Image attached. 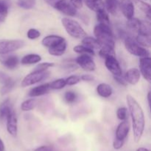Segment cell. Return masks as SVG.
I'll return each mask as SVG.
<instances>
[{
    "label": "cell",
    "instance_id": "1",
    "mask_svg": "<svg viewBox=\"0 0 151 151\" xmlns=\"http://www.w3.org/2000/svg\"><path fill=\"white\" fill-rule=\"evenodd\" d=\"M127 104L129 109L130 115L132 120L133 132L135 142H139L143 135L145 130V115L139 103L131 95H127Z\"/></svg>",
    "mask_w": 151,
    "mask_h": 151
},
{
    "label": "cell",
    "instance_id": "2",
    "mask_svg": "<svg viewBox=\"0 0 151 151\" xmlns=\"http://www.w3.org/2000/svg\"><path fill=\"white\" fill-rule=\"evenodd\" d=\"M94 34L101 46H109L115 48L114 35L110 25L98 23L94 27Z\"/></svg>",
    "mask_w": 151,
    "mask_h": 151
},
{
    "label": "cell",
    "instance_id": "3",
    "mask_svg": "<svg viewBox=\"0 0 151 151\" xmlns=\"http://www.w3.org/2000/svg\"><path fill=\"white\" fill-rule=\"evenodd\" d=\"M61 23L66 29V32L72 38L83 39L87 35V33L81 27V25L74 19L66 17L63 18L61 19Z\"/></svg>",
    "mask_w": 151,
    "mask_h": 151
},
{
    "label": "cell",
    "instance_id": "4",
    "mask_svg": "<svg viewBox=\"0 0 151 151\" xmlns=\"http://www.w3.org/2000/svg\"><path fill=\"white\" fill-rule=\"evenodd\" d=\"M125 47L127 51L133 55L137 56L139 58L150 56V52L147 48L140 46L135 39L128 35L125 37Z\"/></svg>",
    "mask_w": 151,
    "mask_h": 151
},
{
    "label": "cell",
    "instance_id": "5",
    "mask_svg": "<svg viewBox=\"0 0 151 151\" xmlns=\"http://www.w3.org/2000/svg\"><path fill=\"white\" fill-rule=\"evenodd\" d=\"M25 42L20 39H0V55L9 54L22 48Z\"/></svg>",
    "mask_w": 151,
    "mask_h": 151
},
{
    "label": "cell",
    "instance_id": "6",
    "mask_svg": "<svg viewBox=\"0 0 151 151\" xmlns=\"http://www.w3.org/2000/svg\"><path fill=\"white\" fill-rule=\"evenodd\" d=\"M50 75V72L46 71H35L33 70L32 72L28 74L24 78L22 81V87H27L29 86H32L35 83L41 82L44 80L47 79Z\"/></svg>",
    "mask_w": 151,
    "mask_h": 151
},
{
    "label": "cell",
    "instance_id": "7",
    "mask_svg": "<svg viewBox=\"0 0 151 151\" xmlns=\"http://www.w3.org/2000/svg\"><path fill=\"white\" fill-rule=\"evenodd\" d=\"M53 7L60 13L68 16H75L77 14V8L68 0H58Z\"/></svg>",
    "mask_w": 151,
    "mask_h": 151
},
{
    "label": "cell",
    "instance_id": "8",
    "mask_svg": "<svg viewBox=\"0 0 151 151\" xmlns=\"http://www.w3.org/2000/svg\"><path fill=\"white\" fill-rule=\"evenodd\" d=\"M76 63L86 72H93L96 69V64L90 55L81 54L76 58Z\"/></svg>",
    "mask_w": 151,
    "mask_h": 151
},
{
    "label": "cell",
    "instance_id": "9",
    "mask_svg": "<svg viewBox=\"0 0 151 151\" xmlns=\"http://www.w3.org/2000/svg\"><path fill=\"white\" fill-rule=\"evenodd\" d=\"M105 65L113 75H122V72L116 56L109 55L105 58Z\"/></svg>",
    "mask_w": 151,
    "mask_h": 151
},
{
    "label": "cell",
    "instance_id": "10",
    "mask_svg": "<svg viewBox=\"0 0 151 151\" xmlns=\"http://www.w3.org/2000/svg\"><path fill=\"white\" fill-rule=\"evenodd\" d=\"M139 72L143 78L148 82L151 81V59L150 57L140 58Z\"/></svg>",
    "mask_w": 151,
    "mask_h": 151
},
{
    "label": "cell",
    "instance_id": "11",
    "mask_svg": "<svg viewBox=\"0 0 151 151\" xmlns=\"http://www.w3.org/2000/svg\"><path fill=\"white\" fill-rule=\"evenodd\" d=\"M119 8L127 19H130L134 16L135 9L132 0H121L119 3Z\"/></svg>",
    "mask_w": 151,
    "mask_h": 151
},
{
    "label": "cell",
    "instance_id": "12",
    "mask_svg": "<svg viewBox=\"0 0 151 151\" xmlns=\"http://www.w3.org/2000/svg\"><path fill=\"white\" fill-rule=\"evenodd\" d=\"M0 63L9 69H13L19 64V58L13 55H0Z\"/></svg>",
    "mask_w": 151,
    "mask_h": 151
},
{
    "label": "cell",
    "instance_id": "13",
    "mask_svg": "<svg viewBox=\"0 0 151 151\" xmlns=\"http://www.w3.org/2000/svg\"><path fill=\"white\" fill-rule=\"evenodd\" d=\"M7 131L12 137H16L18 132V119L14 111L12 112L6 119Z\"/></svg>",
    "mask_w": 151,
    "mask_h": 151
},
{
    "label": "cell",
    "instance_id": "14",
    "mask_svg": "<svg viewBox=\"0 0 151 151\" xmlns=\"http://www.w3.org/2000/svg\"><path fill=\"white\" fill-rule=\"evenodd\" d=\"M130 123L128 120L122 121V122L119 124L116 130V137L115 138L119 140H124L128 137L130 131Z\"/></svg>",
    "mask_w": 151,
    "mask_h": 151
},
{
    "label": "cell",
    "instance_id": "15",
    "mask_svg": "<svg viewBox=\"0 0 151 151\" xmlns=\"http://www.w3.org/2000/svg\"><path fill=\"white\" fill-rule=\"evenodd\" d=\"M140 78H141V73L137 68H131L128 69L124 75V78L127 83H129L131 85H136L138 83Z\"/></svg>",
    "mask_w": 151,
    "mask_h": 151
},
{
    "label": "cell",
    "instance_id": "16",
    "mask_svg": "<svg viewBox=\"0 0 151 151\" xmlns=\"http://www.w3.org/2000/svg\"><path fill=\"white\" fill-rule=\"evenodd\" d=\"M64 40L66 39L62 36H60V35H50L44 37L43 38L42 41H41V44L44 47H47V48H50V47H52L54 46L57 45V44H60Z\"/></svg>",
    "mask_w": 151,
    "mask_h": 151
},
{
    "label": "cell",
    "instance_id": "17",
    "mask_svg": "<svg viewBox=\"0 0 151 151\" xmlns=\"http://www.w3.org/2000/svg\"><path fill=\"white\" fill-rule=\"evenodd\" d=\"M13 111V106L9 99L0 103V119L1 120H6L7 116Z\"/></svg>",
    "mask_w": 151,
    "mask_h": 151
},
{
    "label": "cell",
    "instance_id": "18",
    "mask_svg": "<svg viewBox=\"0 0 151 151\" xmlns=\"http://www.w3.org/2000/svg\"><path fill=\"white\" fill-rule=\"evenodd\" d=\"M50 89L51 88L50 87V83H44L32 88L29 91L28 95L31 97H39V96H42L44 95V94H48L50 92Z\"/></svg>",
    "mask_w": 151,
    "mask_h": 151
},
{
    "label": "cell",
    "instance_id": "19",
    "mask_svg": "<svg viewBox=\"0 0 151 151\" xmlns=\"http://www.w3.org/2000/svg\"><path fill=\"white\" fill-rule=\"evenodd\" d=\"M0 82L2 84L1 88H0V94H1V95H4V94L10 92V91L14 88L15 84H16V82H15L14 80L9 78L7 75H5V76L0 81Z\"/></svg>",
    "mask_w": 151,
    "mask_h": 151
},
{
    "label": "cell",
    "instance_id": "20",
    "mask_svg": "<svg viewBox=\"0 0 151 151\" xmlns=\"http://www.w3.org/2000/svg\"><path fill=\"white\" fill-rule=\"evenodd\" d=\"M97 93L103 98H108L113 94V88L109 84L102 83L97 86Z\"/></svg>",
    "mask_w": 151,
    "mask_h": 151
},
{
    "label": "cell",
    "instance_id": "21",
    "mask_svg": "<svg viewBox=\"0 0 151 151\" xmlns=\"http://www.w3.org/2000/svg\"><path fill=\"white\" fill-rule=\"evenodd\" d=\"M66 47H67L66 41V40H64V41H62L60 44H57V45L54 46V47H52L48 48L49 53H50L51 55L53 56H61L63 55L65 53V52H66Z\"/></svg>",
    "mask_w": 151,
    "mask_h": 151
},
{
    "label": "cell",
    "instance_id": "22",
    "mask_svg": "<svg viewBox=\"0 0 151 151\" xmlns=\"http://www.w3.org/2000/svg\"><path fill=\"white\" fill-rule=\"evenodd\" d=\"M105 10L108 13L116 16L118 13V10L119 8V3L117 0H106L104 3Z\"/></svg>",
    "mask_w": 151,
    "mask_h": 151
},
{
    "label": "cell",
    "instance_id": "23",
    "mask_svg": "<svg viewBox=\"0 0 151 151\" xmlns=\"http://www.w3.org/2000/svg\"><path fill=\"white\" fill-rule=\"evenodd\" d=\"M82 44L89 47L92 50H100L101 44L95 38L91 36H86L82 39Z\"/></svg>",
    "mask_w": 151,
    "mask_h": 151
},
{
    "label": "cell",
    "instance_id": "24",
    "mask_svg": "<svg viewBox=\"0 0 151 151\" xmlns=\"http://www.w3.org/2000/svg\"><path fill=\"white\" fill-rule=\"evenodd\" d=\"M41 60V57L37 54H28L24 56L21 60L22 65H32L39 63Z\"/></svg>",
    "mask_w": 151,
    "mask_h": 151
},
{
    "label": "cell",
    "instance_id": "25",
    "mask_svg": "<svg viewBox=\"0 0 151 151\" xmlns=\"http://www.w3.org/2000/svg\"><path fill=\"white\" fill-rule=\"evenodd\" d=\"M84 1L87 7L94 12L105 9L104 2L103 0H84Z\"/></svg>",
    "mask_w": 151,
    "mask_h": 151
},
{
    "label": "cell",
    "instance_id": "26",
    "mask_svg": "<svg viewBox=\"0 0 151 151\" xmlns=\"http://www.w3.org/2000/svg\"><path fill=\"white\" fill-rule=\"evenodd\" d=\"M96 18H97V21L98 22V23L110 25L111 23L109 13L105 9H102V10L96 12Z\"/></svg>",
    "mask_w": 151,
    "mask_h": 151
},
{
    "label": "cell",
    "instance_id": "27",
    "mask_svg": "<svg viewBox=\"0 0 151 151\" xmlns=\"http://www.w3.org/2000/svg\"><path fill=\"white\" fill-rule=\"evenodd\" d=\"M9 2L7 0H0V23L4 22L8 14Z\"/></svg>",
    "mask_w": 151,
    "mask_h": 151
},
{
    "label": "cell",
    "instance_id": "28",
    "mask_svg": "<svg viewBox=\"0 0 151 151\" xmlns=\"http://www.w3.org/2000/svg\"><path fill=\"white\" fill-rule=\"evenodd\" d=\"M137 38H136V41L139 44L140 46L145 48H149L150 47V41L151 37L149 35H144V34H139L137 33Z\"/></svg>",
    "mask_w": 151,
    "mask_h": 151
},
{
    "label": "cell",
    "instance_id": "29",
    "mask_svg": "<svg viewBox=\"0 0 151 151\" xmlns=\"http://www.w3.org/2000/svg\"><path fill=\"white\" fill-rule=\"evenodd\" d=\"M136 4L137 5V7H139V9L141 10V11H142L143 13L145 14V16H147V19L150 20V5L148 3L145 2L144 1H142V0H136L135 1Z\"/></svg>",
    "mask_w": 151,
    "mask_h": 151
},
{
    "label": "cell",
    "instance_id": "30",
    "mask_svg": "<svg viewBox=\"0 0 151 151\" xmlns=\"http://www.w3.org/2000/svg\"><path fill=\"white\" fill-rule=\"evenodd\" d=\"M99 55L103 58H106L109 55L116 56L115 50L114 47H109V46H101L99 52Z\"/></svg>",
    "mask_w": 151,
    "mask_h": 151
},
{
    "label": "cell",
    "instance_id": "31",
    "mask_svg": "<svg viewBox=\"0 0 151 151\" xmlns=\"http://www.w3.org/2000/svg\"><path fill=\"white\" fill-rule=\"evenodd\" d=\"M137 33L150 35L151 27L150 22H148V21H141Z\"/></svg>",
    "mask_w": 151,
    "mask_h": 151
},
{
    "label": "cell",
    "instance_id": "32",
    "mask_svg": "<svg viewBox=\"0 0 151 151\" xmlns=\"http://www.w3.org/2000/svg\"><path fill=\"white\" fill-rule=\"evenodd\" d=\"M36 106V100L33 98L25 100L21 105V109L23 111H29L32 110Z\"/></svg>",
    "mask_w": 151,
    "mask_h": 151
},
{
    "label": "cell",
    "instance_id": "33",
    "mask_svg": "<svg viewBox=\"0 0 151 151\" xmlns=\"http://www.w3.org/2000/svg\"><path fill=\"white\" fill-rule=\"evenodd\" d=\"M73 50L75 52L80 53V54H87L90 55H94V54H95L94 50L86 47V46L83 45V44L75 46L73 48Z\"/></svg>",
    "mask_w": 151,
    "mask_h": 151
},
{
    "label": "cell",
    "instance_id": "34",
    "mask_svg": "<svg viewBox=\"0 0 151 151\" xmlns=\"http://www.w3.org/2000/svg\"><path fill=\"white\" fill-rule=\"evenodd\" d=\"M66 86V79L64 78H60V79L55 80L50 83V87L51 89L59 90L62 89Z\"/></svg>",
    "mask_w": 151,
    "mask_h": 151
},
{
    "label": "cell",
    "instance_id": "35",
    "mask_svg": "<svg viewBox=\"0 0 151 151\" xmlns=\"http://www.w3.org/2000/svg\"><path fill=\"white\" fill-rule=\"evenodd\" d=\"M140 22H141V20L137 19V18L133 17L131 18V19H128V22H127V27H128L130 29H131V30L135 31V32H137L139 27Z\"/></svg>",
    "mask_w": 151,
    "mask_h": 151
},
{
    "label": "cell",
    "instance_id": "36",
    "mask_svg": "<svg viewBox=\"0 0 151 151\" xmlns=\"http://www.w3.org/2000/svg\"><path fill=\"white\" fill-rule=\"evenodd\" d=\"M36 0H18L17 4L20 7L26 10L32 8L35 5Z\"/></svg>",
    "mask_w": 151,
    "mask_h": 151
},
{
    "label": "cell",
    "instance_id": "37",
    "mask_svg": "<svg viewBox=\"0 0 151 151\" xmlns=\"http://www.w3.org/2000/svg\"><path fill=\"white\" fill-rule=\"evenodd\" d=\"M77 98H78V95L75 91H66L64 94V100L67 103H73L74 102L76 101Z\"/></svg>",
    "mask_w": 151,
    "mask_h": 151
},
{
    "label": "cell",
    "instance_id": "38",
    "mask_svg": "<svg viewBox=\"0 0 151 151\" xmlns=\"http://www.w3.org/2000/svg\"><path fill=\"white\" fill-rule=\"evenodd\" d=\"M116 116L121 121L126 120L128 119V110L125 107H120L116 111Z\"/></svg>",
    "mask_w": 151,
    "mask_h": 151
},
{
    "label": "cell",
    "instance_id": "39",
    "mask_svg": "<svg viewBox=\"0 0 151 151\" xmlns=\"http://www.w3.org/2000/svg\"><path fill=\"white\" fill-rule=\"evenodd\" d=\"M81 81V76L79 75H71L69 78L66 79V85L68 86H74L78 84Z\"/></svg>",
    "mask_w": 151,
    "mask_h": 151
},
{
    "label": "cell",
    "instance_id": "40",
    "mask_svg": "<svg viewBox=\"0 0 151 151\" xmlns=\"http://www.w3.org/2000/svg\"><path fill=\"white\" fill-rule=\"evenodd\" d=\"M40 35H41V32L38 29H34V28H30L27 32V36L30 40L37 39L38 38H39Z\"/></svg>",
    "mask_w": 151,
    "mask_h": 151
},
{
    "label": "cell",
    "instance_id": "41",
    "mask_svg": "<svg viewBox=\"0 0 151 151\" xmlns=\"http://www.w3.org/2000/svg\"><path fill=\"white\" fill-rule=\"evenodd\" d=\"M55 64L53 63H50V62H44V63H39V64L37 65L35 67L34 70L35 71H46L47 70V69L50 67H52L54 66Z\"/></svg>",
    "mask_w": 151,
    "mask_h": 151
},
{
    "label": "cell",
    "instance_id": "42",
    "mask_svg": "<svg viewBox=\"0 0 151 151\" xmlns=\"http://www.w3.org/2000/svg\"><path fill=\"white\" fill-rule=\"evenodd\" d=\"M114 79L116 81V82H117L119 85L124 86H126L128 85L127 82L125 81L124 77H122V75H113Z\"/></svg>",
    "mask_w": 151,
    "mask_h": 151
},
{
    "label": "cell",
    "instance_id": "43",
    "mask_svg": "<svg viewBox=\"0 0 151 151\" xmlns=\"http://www.w3.org/2000/svg\"><path fill=\"white\" fill-rule=\"evenodd\" d=\"M124 143L125 141L124 140H119L115 138L114 141L113 142V147L115 150H119L120 148H122V146L124 145Z\"/></svg>",
    "mask_w": 151,
    "mask_h": 151
},
{
    "label": "cell",
    "instance_id": "44",
    "mask_svg": "<svg viewBox=\"0 0 151 151\" xmlns=\"http://www.w3.org/2000/svg\"><path fill=\"white\" fill-rule=\"evenodd\" d=\"M34 151H55V150L52 147H51V146L44 145L38 147Z\"/></svg>",
    "mask_w": 151,
    "mask_h": 151
},
{
    "label": "cell",
    "instance_id": "45",
    "mask_svg": "<svg viewBox=\"0 0 151 151\" xmlns=\"http://www.w3.org/2000/svg\"><path fill=\"white\" fill-rule=\"evenodd\" d=\"M70 2L76 7L77 9H81L83 7V0H70Z\"/></svg>",
    "mask_w": 151,
    "mask_h": 151
},
{
    "label": "cell",
    "instance_id": "46",
    "mask_svg": "<svg viewBox=\"0 0 151 151\" xmlns=\"http://www.w3.org/2000/svg\"><path fill=\"white\" fill-rule=\"evenodd\" d=\"M81 81L88 82V81H92L94 79V78L91 75H83L82 76H81Z\"/></svg>",
    "mask_w": 151,
    "mask_h": 151
},
{
    "label": "cell",
    "instance_id": "47",
    "mask_svg": "<svg viewBox=\"0 0 151 151\" xmlns=\"http://www.w3.org/2000/svg\"><path fill=\"white\" fill-rule=\"evenodd\" d=\"M4 145L3 143L2 140L0 139V151H4Z\"/></svg>",
    "mask_w": 151,
    "mask_h": 151
},
{
    "label": "cell",
    "instance_id": "48",
    "mask_svg": "<svg viewBox=\"0 0 151 151\" xmlns=\"http://www.w3.org/2000/svg\"><path fill=\"white\" fill-rule=\"evenodd\" d=\"M58 0H46V1H47V3H49V4L52 6L54 5L55 3Z\"/></svg>",
    "mask_w": 151,
    "mask_h": 151
},
{
    "label": "cell",
    "instance_id": "49",
    "mask_svg": "<svg viewBox=\"0 0 151 151\" xmlns=\"http://www.w3.org/2000/svg\"><path fill=\"white\" fill-rule=\"evenodd\" d=\"M136 151H150V150L145 148V147H139V148L137 149Z\"/></svg>",
    "mask_w": 151,
    "mask_h": 151
},
{
    "label": "cell",
    "instance_id": "50",
    "mask_svg": "<svg viewBox=\"0 0 151 151\" xmlns=\"http://www.w3.org/2000/svg\"><path fill=\"white\" fill-rule=\"evenodd\" d=\"M150 91H149L148 92V94H147V101H148V105H149V106H150Z\"/></svg>",
    "mask_w": 151,
    "mask_h": 151
},
{
    "label": "cell",
    "instance_id": "51",
    "mask_svg": "<svg viewBox=\"0 0 151 151\" xmlns=\"http://www.w3.org/2000/svg\"><path fill=\"white\" fill-rule=\"evenodd\" d=\"M4 75V74L1 73V72H0V78H1V77H2V75Z\"/></svg>",
    "mask_w": 151,
    "mask_h": 151
}]
</instances>
